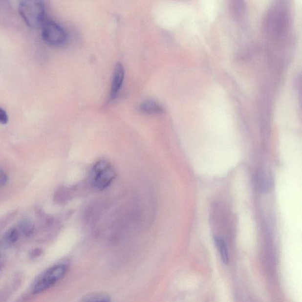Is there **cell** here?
<instances>
[{
    "label": "cell",
    "mask_w": 302,
    "mask_h": 302,
    "mask_svg": "<svg viewBox=\"0 0 302 302\" xmlns=\"http://www.w3.org/2000/svg\"><path fill=\"white\" fill-rule=\"evenodd\" d=\"M116 173L112 165L106 160H100L93 165L91 171L89 184L98 190H103L109 187L115 179Z\"/></svg>",
    "instance_id": "cell-1"
},
{
    "label": "cell",
    "mask_w": 302,
    "mask_h": 302,
    "mask_svg": "<svg viewBox=\"0 0 302 302\" xmlns=\"http://www.w3.org/2000/svg\"><path fill=\"white\" fill-rule=\"evenodd\" d=\"M68 266L66 264H58L51 267L40 276L33 284L34 294H39L46 291L61 280L66 273Z\"/></svg>",
    "instance_id": "cell-2"
},
{
    "label": "cell",
    "mask_w": 302,
    "mask_h": 302,
    "mask_svg": "<svg viewBox=\"0 0 302 302\" xmlns=\"http://www.w3.org/2000/svg\"><path fill=\"white\" fill-rule=\"evenodd\" d=\"M19 13L26 24L35 28L44 22L45 8L42 1H23L19 4Z\"/></svg>",
    "instance_id": "cell-3"
},
{
    "label": "cell",
    "mask_w": 302,
    "mask_h": 302,
    "mask_svg": "<svg viewBox=\"0 0 302 302\" xmlns=\"http://www.w3.org/2000/svg\"><path fill=\"white\" fill-rule=\"evenodd\" d=\"M42 38L47 43L53 45L64 44L66 41L67 34L64 28L55 22L44 21L42 24Z\"/></svg>",
    "instance_id": "cell-4"
},
{
    "label": "cell",
    "mask_w": 302,
    "mask_h": 302,
    "mask_svg": "<svg viewBox=\"0 0 302 302\" xmlns=\"http://www.w3.org/2000/svg\"><path fill=\"white\" fill-rule=\"evenodd\" d=\"M125 77V70L123 65L121 64L116 65L114 70L112 87H111L110 98H115L120 91L122 85H123Z\"/></svg>",
    "instance_id": "cell-5"
},
{
    "label": "cell",
    "mask_w": 302,
    "mask_h": 302,
    "mask_svg": "<svg viewBox=\"0 0 302 302\" xmlns=\"http://www.w3.org/2000/svg\"><path fill=\"white\" fill-rule=\"evenodd\" d=\"M76 192L77 191L75 187H60L54 194L53 201L56 204H65L72 199L75 195Z\"/></svg>",
    "instance_id": "cell-6"
},
{
    "label": "cell",
    "mask_w": 302,
    "mask_h": 302,
    "mask_svg": "<svg viewBox=\"0 0 302 302\" xmlns=\"http://www.w3.org/2000/svg\"><path fill=\"white\" fill-rule=\"evenodd\" d=\"M141 112L149 115H158L164 112L163 108L161 105L152 100L142 102L139 107Z\"/></svg>",
    "instance_id": "cell-7"
},
{
    "label": "cell",
    "mask_w": 302,
    "mask_h": 302,
    "mask_svg": "<svg viewBox=\"0 0 302 302\" xmlns=\"http://www.w3.org/2000/svg\"><path fill=\"white\" fill-rule=\"evenodd\" d=\"M215 240L216 246L220 252L221 260L225 265H227L229 263V257L226 242L223 238L220 237H216Z\"/></svg>",
    "instance_id": "cell-8"
},
{
    "label": "cell",
    "mask_w": 302,
    "mask_h": 302,
    "mask_svg": "<svg viewBox=\"0 0 302 302\" xmlns=\"http://www.w3.org/2000/svg\"><path fill=\"white\" fill-rule=\"evenodd\" d=\"M19 229L22 235L25 237H30L35 232V226L32 221L24 219L19 224Z\"/></svg>",
    "instance_id": "cell-9"
},
{
    "label": "cell",
    "mask_w": 302,
    "mask_h": 302,
    "mask_svg": "<svg viewBox=\"0 0 302 302\" xmlns=\"http://www.w3.org/2000/svg\"><path fill=\"white\" fill-rule=\"evenodd\" d=\"M81 302H111L109 296L105 293H97L87 295Z\"/></svg>",
    "instance_id": "cell-10"
},
{
    "label": "cell",
    "mask_w": 302,
    "mask_h": 302,
    "mask_svg": "<svg viewBox=\"0 0 302 302\" xmlns=\"http://www.w3.org/2000/svg\"><path fill=\"white\" fill-rule=\"evenodd\" d=\"M19 236L20 234L18 230L11 229L5 234L4 240L7 245H12L18 241Z\"/></svg>",
    "instance_id": "cell-11"
},
{
    "label": "cell",
    "mask_w": 302,
    "mask_h": 302,
    "mask_svg": "<svg viewBox=\"0 0 302 302\" xmlns=\"http://www.w3.org/2000/svg\"><path fill=\"white\" fill-rule=\"evenodd\" d=\"M271 182L269 176L264 173L260 176V178L259 179V189L261 192H267L270 189Z\"/></svg>",
    "instance_id": "cell-12"
},
{
    "label": "cell",
    "mask_w": 302,
    "mask_h": 302,
    "mask_svg": "<svg viewBox=\"0 0 302 302\" xmlns=\"http://www.w3.org/2000/svg\"><path fill=\"white\" fill-rule=\"evenodd\" d=\"M16 215V213H12L7 215L0 220V230H2L4 228L7 226L8 224L12 221L14 218H15Z\"/></svg>",
    "instance_id": "cell-13"
},
{
    "label": "cell",
    "mask_w": 302,
    "mask_h": 302,
    "mask_svg": "<svg viewBox=\"0 0 302 302\" xmlns=\"http://www.w3.org/2000/svg\"><path fill=\"white\" fill-rule=\"evenodd\" d=\"M8 176L6 173L1 168H0V189L4 187L7 183Z\"/></svg>",
    "instance_id": "cell-14"
},
{
    "label": "cell",
    "mask_w": 302,
    "mask_h": 302,
    "mask_svg": "<svg viewBox=\"0 0 302 302\" xmlns=\"http://www.w3.org/2000/svg\"><path fill=\"white\" fill-rule=\"evenodd\" d=\"M43 250L40 249V248H36V249H34L31 251L29 254V257L31 259V260H34V259H36L41 257V256L43 255Z\"/></svg>",
    "instance_id": "cell-15"
},
{
    "label": "cell",
    "mask_w": 302,
    "mask_h": 302,
    "mask_svg": "<svg viewBox=\"0 0 302 302\" xmlns=\"http://www.w3.org/2000/svg\"><path fill=\"white\" fill-rule=\"evenodd\" d=\"M8 122L7 113L4 109L0 108V124L2 125L7 124Z\"/></svg>",
    "instance_id": "cell-16"
},
{
    "label": "cell",
    "mask_w": 302,
    "mask_h": 302,
    "mask_svg": "<svg viewBox=\"0 0 302 302\" xmlns=\"http://www.w3.org/2000/svg\"><path fill=\"white\" fill-rule=\"evenodd\" d=\"M5 296L0 292V302H4Z\"/></svg>",
    "instance_id": "cell-17"
},
{
    "label": "cell",
    "mask_w": 302,
    "mask_h": 302,
    "mask_svg": "<svg viewBox=\"0 0 302 302\" xmlns=\"http://www.w3.org/2000/svg\"><path fill=\"white\" fill-rule=\"evenodd\" d=\"M0 251H1V244H0Z\"/></svg>",
    "instance_id": "cell-18"
}]
</instances>
